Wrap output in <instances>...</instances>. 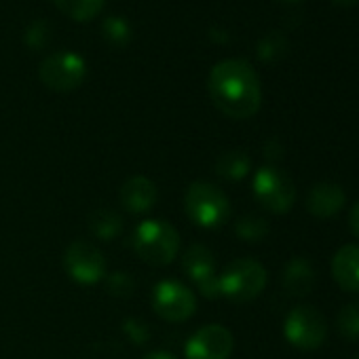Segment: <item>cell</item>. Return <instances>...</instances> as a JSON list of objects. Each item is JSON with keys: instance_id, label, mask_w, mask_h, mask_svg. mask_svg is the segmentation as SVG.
<instances>
[{"instance_id": "31", "label": "cell", "mask_w": 359, "mask_h": 359, "mask_svg": "<svg viewBox=\"0 0 359 359\" xmlns=\"http://www.w3.org/2000/svg\"><path fill=\"white\" fill-rule=\"evenodd\" d=\"M287 3H296V0H287Z\"/></svg>"}, {"instance_id": "7", "label": "cell", "mask_w": 359, "mask_h": 359, "mask_svg": "<svg viewBox=\"0 0 359 359\" xmlns=\"http://www.w3.org/2000/svg\"><path fill=\"white\" fill-rule=\"evenodd\" d=\"M39 76L49 89L57 93H68L81 87L87 79V64L79 53L60 51L43 60Z\"/></svg>"}, {"instance_id": "25", "label": "cell", "mask_w": 359, "mask_h": 359, "mask_svg": "<svg viewBox=\"0 0 359 359\" xmlns=\"http://www.w3.org/2000/svg\"><path fill=\"white\" fill-rule=\"evenodd\" d=\"M123 330H125L127 338L133 340V342H137V344H146L148 338H150V327L146 325V321L135 319V317H129V319L125 321Z\"/></svg>"}, {"instance_id": "28", "label": "cell", "mask_w": 359, "mask_h": 359, "mask_svg": "<svg viewBox=\"0 0 359 359\" xmlns=\"http://www.w3.org/2000/svg\"><path fill=\"white\" fill-rule=\"evenodd\" d=\"M348 224H351V231H353V235L359 239V201H357V203L353 205V210H351Z\"/></svg>"}, {"instance_id": "32", "label": "cell", "mask_w": 359, "mask_h": 359, "mask_svg": "<svg viewBox=\"0 0 359 359\" xmlns=\"http://www.w3.org/2000/svg\"><path fill=\"white\" fill-rule=\"evenodd\" d=\"M355 359H359V355H355Z\"/></svg>"}, {"instance_id": "6", "label": "cell", "mask_w": 359, "mask_h": 359, "mask_svg": "<svg viewBox=\"0 0 359 359\" xmlns=\"http://www.w3.org/2000/svg\"><path fill=\"white\" fill-rule=\"evenodd\" d=\"M283 334L292 346L302 351H313L323 344L327 334V323L325 317L315 306L302 304L287 313L283 323Z\"/></svg>"}, {"instance_id": "2", "label": "cell", "mask_w": 359, "mask_h": 359, "mask_svg": "<svg viewBox=\"0 0 359 359\" xmlns=\"http://www.w3.org/2000/svg\"><path fill=\"white\" fill-rule=\"evenodd\" d=\"M137 256L152 266H167L180 250L177 231L165 220H144L133 235Z\"/></svg>"}, {"instance_id": "27", "label": "cell", "mask_w": 359, "mask_h": 359, "mask_svg": "<svg viewBox=\"0 0 359 359\" xmlns=\"http://www.w3.org/2000/svg\"><path fill=\"white\" fill-rule=\"evenodd\" d=\"M264 154H266L269 158H279V156L283 154V148H281V144H279L277 140H269L266 146H264Z\"/></svg>"}, {"instance_id": "24", "label": "cell", "mask_w": 359, "mask_h": 359, "mask_svg": "<svg viewBox=\"0 0 359 359\" xmlns=\"http://www.w3.org/2000/svg\"><path fill=\"white\" fill-rule=\"evenodd\" d=\"M108 292H110L112 296L127 298V296H131V292H133V279H131L127 273H123V271L112 273V275L108 277Z\"/></svg>"}, {"instance_id": "26", "label": "cell", "mask_w": 359, "mask_h": 359, "mask_svg": "<svg viewBox=\"0 0 359 359\" xmlns=\"http://www.w3.org/2000/svg\"><path fill=\"white\" fill-rule=\"evenodd\" d=\"M49 24L47 22H34L30 28H28V32H26V41H28V45L32 47V49H41V47H45V43L49 41Z\"/></svg>"}, {"instance_id": "17", "label": "cell", "mask_w": 359, "mask_h": 359, "mask_svg": "<svg viewBox=\"0 0 359 359\" xmlns=\"http://www.w3.org/2000/svg\"><path fill=\"white\" fill-rule=\"evenodd\" d=\"M252 161L243 150H231L218 156L216 161V171L218 175L226 180H243L250 173Z\"/></svg>"}, {"instance_id": "1", "label": "cell", "mask_w": 359, "mask_h": 359, "mask_svg": "<svg viewBox=\"0 0 359 359\" xmlns=\"http://www.w3.org/2000/svg\"><path fill=\"white\" fill-rule=\"evenodd\" d=\"M208 89L216 108L231 118H250L260 110V76L245 60L231 57L218 62L210 72Z\"/></svg>"}, {"instance_id": "21", "label": "cell", "mask_w": 359, "mask_h": 359, "mask_svg": "<svg viewBox=\"0 0 359 359\" xmlns=\"http://www.w3.org/2000/svg\"><path fill=\"white\" fill-rule=\"evenodd\" d=\"M235 231H237V235H239L243 241H262V239L269 235V224H266L264 218L250 214V216H243V218L237 222Z\"/></svg>"}, {"instance_id": "12", "label": "cell", "mask_w": 359, "mask_h": 359, "mask_svg": "<svg viewBox=\"0 0 359 359\" xmlns=\"http://www.w3.org/2000/svg\"><path fill=\"white\" fill-rule=\"evenodd\" d=\"M344 191L342 187L334 184V182H319L309 191L306 197V210L311 216L315 218H332L336 216L342 208H344Z\"/></svg>"}, {"instance_id": "20", "label": "cell", "mask_w": 359, "mask_h": 359, "mask_svg": "<svg viewBox=\"0 0 359 359\" xmlns=\"http://www.w3.org/2000/svg\"><path fill=\"white\" fill-rule=\"evenodd\" d=\"M285 51H287V39L279 32H271L258 43V57L266 64L281 60Z\"/></svg>"}, {"instance_id": "5", "label": "cell", "mask_w": 359, "mask_h": 359, "mask_svg": "<svg viewBox=\"0 0 359 359\" xmlns=\"http://www.w3.org/2000/svg\"><path fill=\"white\" fill-rule=\"evenodd\" d=\"M254 195L258 203L273 212V214H285L292 210L296 201V189L287 173H283L277 167H262L254 175Z\"/></svg>"}, {"instance_id": "3", "label": "cell", "mask_w": 359, "mask_h": 359, "mask_svg": "<svg viewBox=\"0 0 359 359\" xmlns=\"http://www.w3.org/2000/svg\"><path fill=\"white\" fill-rule=\"evenodd\" d=\"M184 208L189 218L203 229H218L231 218L229 197L214 184L195 182L189 187L184 197Z\"/></svg>"}, {"instance_id": "10", "label": "cell", "mask_w": 359, "mask_h": 359, "mask_svg": "<svg viewBox=\"0 0 359 359\" xmlns=\"http://www.w3.org/2000/svg\"><path fill=\"white\" fill-rule=\"evenodd\" d=\"M233 346L235 340L231 330L212 323V325H203L189 338L184 346V355L187 359H229Z\"/></svg>"}, {"instance_id": "11", "label": "cell", "mask_w": 359, "mask_h": 359, "mask_svg": "<svg viewBox=\"0 0 359 359\" xmlns=\"http://www.w3.org/2000/svg\"><path fill=\"white\" fill-rule=\"evenodd\" d=\"M182 266L193 283L201 290L208 298L220 296L218 275H216V258L205 245H191L182 256Z\"/></svg>"}, {"instance_id": "23", "label": "cell", "mask_w": 359, "mask_h": 359, "mask_svg": "<svg viewBox=\"0 0 359 359\" xmlns=\"http://www.w3.org/2000/svg\"><path fill=\"white\" fill-rule=\"evenodd\" d=\"M123 355H125L123 346L116 342H108V340L93 342L87 351V359H125Z\"/></svg>"}, {"instance_id": "4", "label": "cell", "mask_w": 359, "mask_h": 359, "mask_svg": "<svg viewBox=\"0 0 359 359\" xmlns=\"http://www.w3.org/2000/svg\"><path fill=\"white\" fill-rule=\"evenodd\" d=\"M218 285L220 296L233 302H250L262 294L266 285V269L252 258L233 260L218 277Z\"/></svg>"}, {"instance_id": "18", "label": "cell", "mask_w": 359, "mask_h": 359, "mask_svg": "<svg viewBox=\"0 0 359 359\" xmlns=\"http://www.w3.org/2000/svg\"><path fill=\"white\" fill-rule=\"evenodd\" d=\"M53 3L68 18L76 22H87V20H93L104 9L106 0H53Z\"/></svg>"}, {"instance_id": "22", "label": "cell", "mask_w": 359, "mask_h": 359, "mask_svg": "<svg viewBox=\"0 0 359 359\" xmlns=\"http://www.w3.org/2000/svg\"><path fill=\"white\" fill-rule=\"evenodd\" d=\"M102 32L104 36L112 43V45H125L131 36V30H129V24L121 18H108L102 26Z\"/></svg>"}, {"instance_id": "19", "label": "cell", "mask_w": 359, "mask_h": 359, "mask_svg": "<svg viewBox=\"0 0 359 359\" xmlns=\"http://www.w3.org/2000/svg\"><path fill=\"white\" fill-rule=\"evenodd\" d=\"M336 327L342 338L346 340H359V302L344 304L338 311L336 317Z\"/></svg>"}, {"instance_id": "30", "label": "cell", "mask_w": 359, "mask_h": 359, "mask_svg": "<svg viewBox=\"0 0 359 359\" xmlns=\"http://www.w3.org/2000/svg\"><path fill=\"white\" fill-rule=\"evenodd\" d=\"M336 3H342V5H353V3H357V0H336Z\"/></svg>"}, {"instance_id": "16", "label": "cell", "mask_w": 359, "mask_h": 359, "mask_svg": "<svg viewBox=\"0 0 359 359\" xmlns=\"http://www.w3.org/2000/svg\"><path fill=\"white\" fill-rule=\"evenodd\" d=\"M89 229L97 239L112 241L123 231V220L116 212H112L108 208H97L89 216Z\"/></svg>"}, {"instance_id": "9", "label": "cell", "mask_w": 359, "mask_h": 359, "mask_svg": "<svg viewBox=\"0 0 359 359\" xmlns=\"http://www.w3.org/2000/svg\"><path fill=\"white\" fill-rule=\"evenodd\" d=\"M64 266L68 275L83 285H95L106 275V260L102 252L87 241H74L66 250Z\"/></svg>"}, {"instance_id": "14", "label": "cell", "mask_w": 359, "mask_h": 359, "mask_svg": "<svg viewBox=\"0 0 359 359\" xmlns=\"http://www.w3.org/2000/svg\"><path fill=\"white\" fill-rule=\"evenodd\" d=\"M332 275L346 292H359V245H344L332 258Z\"/></svg>"}, {"instance_id": "13", "label": "cell", "mask_w": 359, "mask_h": 359, "mask_svg": "<svg viewBox=\"0 0 359 359\" xmlns=\"http://www.w3.org/2000/svg\"><path fill=\"white\" fill-rule=\"evenodd\" d=\"M118 199H121V205L127 212L144 214L156 201V187H154V182H150V180L144 177V175H133L121 187Z\"/></svg>"}, {"instance_id": "15", "label": "cell", "mask_w": 359, "mask_h": 359, "mask_svg": "<svg viewBox=\"0 0 359 359\" xmlns=\"http://www.w3.org/2000/svg\"><path fill=\"white\" fill-rule=\"evenodd\" d=\"M315 285V269L306 258H294L283 271V287L290 296H306Z\"/></svg>"}, {"instance_id": "29", "label": "cell", "mask_w": 359, "mask_h": 359, "mask_svg": "<svg viewBox=\"0 0 359 359\" xmlns=\"http://www.w3.org/2000/svg\"><path fill=\"white\" fill-rule=\"evenodd\" d=\"M142 359H175V357L171 353H167V351H154V353L144 355Z\"/></svg>"}, {"instance_id": "8", "label": "cell", "mask_w": 359, "mask_h": 359, "mask_svg": "<svg viewBox=\"0 0 359 359\" xmlns=\"http://www.w3.org/2000/svg\"><path fill=\"white\" fill-rule=\"evenodd\" d=\"M152 309L161 319L180 323V321H187L195 313L197 298L180 281L165 279L156 283V287L152 290Z\"/></svg>"}]
</instances>
